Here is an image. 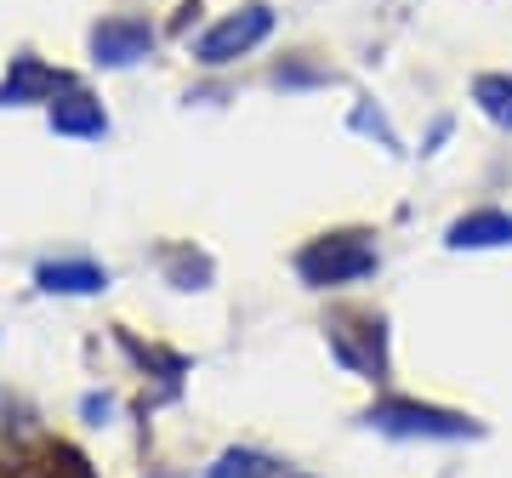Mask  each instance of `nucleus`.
Returning <instances> with one entry per match:
<instances>
[{"label":"nucleus","mask_w":512,"mask_h":478,"mask_svg":"<svg viewBox=\"0 0 512 478\" xmlns=\"http://www.w3.org/2000/svg\"><path fill=\"white\" fill-rule=\"evenodd\" d=\"M382 234L376 228H325L291 251V274L313 296H348L382 274Z\"/></svg>","instance_id":"1"},{"label":"nucleus","mask_w":512,"mask_h":478,"mask_svg":"<svg viewBox=\"0 0 512 478\" xmlns=\"http://www.w3.org/2000/svg\"><path fill=\"white\" fill-rule=\"evenodd\" d=\"M359 427L376 433V439H387V444H478L490 433L473 410L439 405V399H416V393H399V387H382L359 410Z\"/></svg>","instance_id":"2"},{"label":"nucleus","mask_w":512,"mask_h":478,"mask_svg":"<svg viewBox=\"0 0 512 478\" xmlns=\"http://www.w3.org/2000/svg\"><path fill=\"white\" fill-rule=\"evenodd\" d=\"M319 336H325L330 365L353 376L365 387H393V325H387L382 308H365V302H330L325 319H319Z\"/></svg>","instance_id":"3"},{"label":"nucleus","mask_w":512,"mask_h":478,"mask_svg":"<svg viewBox=\"0 0 512 478\" xmlns=\"http://www.w3.org/2000/svg\"><path fill=\"white\" fill-rule=\"evenodd\" d=\"M274 35H279L274 6H268V0H239V6L217 12L211 23H200V29L183 40V52L200 74H234L239 63H251Z\"/></svg>","instance_id":"4"},{"label":"nucleus","mask_w":512,"mask_h":478,"mask_svg":"<svg viewBox=\"0 0 512 478\" xmlns=\"http://www.w3.org/2000/svg\"><path fill=\"white\" fill-rule=\"evenodd\" d=\"M165 46V29L148 12H109L86 29V57L92 69L103 74H126V69H143L148 57Z\"/></svg>","instance_id":"5"},{"label":"nucleus","mask_w":512,"mask_h":478,"mask_svg":"<svg viewBox=\"0 0 512 478\" xmlns=\"http://www.w3.org/2000/svg\"><path fill=\"white\" fill-rule=\"evenodd\" d=\"M40 114H46L52 137H63V143H109V137H114L109 103H103V97H97L86 80H74L69 92H57Z\"/></svg>","instance_id":"6"},{"label":"nucleus","mask_w":512,"mask_h":478,"mask_svg":"<svg viewBox=\"0 0 512 478\" xmlns=\"http://www.w3.org/2000/svg\"><path fill=\"white\" fill-rule=\"evenodd\" d=\"M80 74L74 69H57L52 57L40 52H18L0 74V109H46L57 92H69Z\"/></svg>","instance_id":"7"},{"label":"nucleus","mask_w":512,"mask_h":478,"mask_svg":"<svg viewBox=\"0 0 512 478\" xmlns=\"http://www.w3.org/2000/svg\"><path fill=\"white\" fill-rule=\"evenodd\" d=\"M114 285V274L86 251H52V257L35 262V291L57 296V302H86V296H103Z\"/></svg>","instance_id":"8"},{"label":"nucleus","mask_w":512,"mask_h":478,"mask_svg":"<svg viewBox=\"0 0 512 478\" xmlns=\"http://www.w3.org/2000/svg\"><path fill=\"white\" fill-rule=\"evenodd\" d=\"M148 268L160 274L165 291L177 296H205L217 285V257L194 245V239H160V245H148Z\"/></svg>","instance_id":"9"},{"label":"nucleus","mask_w":512,"mask_h":478,"mask_svg":"<svg viewBox=\"0 0 512 478\" xmlns=\"http://www.w3.org/2000/svg\"><path fill=\"white\" fill-rule=\"evenodd\" d=\"M444 251L456 257H490V251H512V211L507 205H467L444 222Z\"/></svg>","instance_id":"10"},{"label":"nucleus","mask_w":512,"mask_h":478,"mask_svg":"<svg viewBox=\"0 0 512 478\" xmlns=\"http://www.w3.org/2000/svg\"><path fill=\"white\" fill-rule=\"evenodd\" d=\"M262 86H268V92H279V97H319V92H336V86H342V69H336L325 52L296 46V52L268 57Z\"/></svg>","instance_id":"11"},{"label":"nucleus","mask_w":512,"mask_h":478,"mask_svg":"<svg viewBox=\"0 0 512 478\" xmlns=\"http://www.w3.org/2000/svg\"><path fill=\"white\" fill-rule=\"evenodd\" d=\"M348 131H353V137H365L370 148H382L387 160H410V143H404V131L393 126L387 103H376L370 92H359V97L348 103Z\"/></svg>","instance_id":"12"},{"label":"nucleus","mask_w":512,"mask_h":478,"mask_svg":"<svg viewBox=\"0 0 512 478\" xmlns=\"http://www.w3.org/2000/svg\"><path fill=\"white\" fill-rule=\"evenodd\" d=\"M291 461L262 450V444H222L217 456L205 461V478H285Z\"/></svg>","instance_id":"13"},{"label":"nucleus","mask_w":512,"mask_h":478,"mask_svg":"<svg viewBox=\"0 0 512 478\" xmlns=\"http://www.w3.org/2000/svg\"><path fill=\"white\" fill-rule=\"evenodd\" d=\"M467 103H473L501 137H512V69H478L473 80H467Z\"/></svg>","instance_id":"14"},{"label":"nucleus","mask_w":512,"mask_h":478,"mask_svg":"<svg viewBox=\"0 0 512 478\" xmlns=\"http://www.w3.org/2000/svg\"><path fill=\"white\" fill-rule=\"evenodd\" d=\"M74 410H80V422L86 427H114L126 405H120V393H109V387H92V393H80V405Z\"/></svg>","instance_id":"15"},{"label":"nucleus","mask_w":512,"mask_h":478,"mask_svg":"<svg viewBox=\"0 0 512 478\" xmlns=\"http://www.w3.org/2000/svg\"><path fill=\"white\" fill-rule=\"evenodd\" d=\"M450 137H456V114H433V120H427V131H421V160H439L444 148H450Z\"/></svg>","instance_id":"16"},{"label":"nucleus","mask_w":512,"mask_h":478,"mask_svg":"<svg viewBox=\"0 0 512 478\" xmlns=\"http://www.w3.org/2000/svg\"><path fill=\"white\" fill-rule=\"evenodd\" d=\"M222 97H234V86H228V74H211V80H200V86H188L183 103L194 109V103H205V109H222Z\"/></svg>","instance_id":"17"},{"label":"nucleus","mask_w":512,"mask_h":478,"mask_svg":"<svg viewBox=\"0 0 512 478\" xmlns=\"http://www.w3.org/2000/svg\"><path fill=\"white\" fill-rule=\"evenodd\" d=\"M285 478H313V473H302V467H291V473H285Z\"/></svg>","instance_id":"18"}]
</instances>
